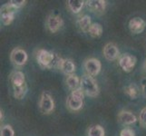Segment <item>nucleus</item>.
Wrapping results in <instances>:
<instances>
[{"mask_svg":"<svg viewBox=\"0 0 146 136\" xmlns=\"http://www.w3.org/2000/svg\"><path fill=\"white\" fill-rule=\"evenodd\" d=\"M36 61L42 68H60L62 58L57 57L54 54L44 49H40L36 53Z\"/></svg>","mask_w":146,"mask_h":136,"instance_id":"1","label":"nucleus"},{"mask_svg":"<svg viewBox=\"0 0 146 136\" xmlns=\"http://www.w3.org/2000/svg\"><path fill=\"white\" fill-rule=\"evenodd\" d=\"M80 88L83 92L90 97H95L99 94V87L96 81L93 76L89 74H84L81 78V84Z\"/></svg>","mask_w":146,"mask_h":136,"instance_id":"2","label":"nucleus"},{"mask_svg":"<svg viewBox=\"0 0 146 136\" xmlns=\"http://www.w3.org/2000/svg\"><path fill=\"white\" fill-rule=\"evenodd\" d=\"M17 9L13 7L9 3L4 5L0 9V17H1V22L5 26H9L13 22L16 16Z\"/></svg>","mask_w":146,"mask_h":136,"instance_id":"3","label":"nucleus"},{"mask_svg":"<svg viewBox=\"0 0 146 136\" xmlns=\"http://www.w3.org/2000/svg\"><path fill=\"white\" fill-rule=\"evenodd\" d=\"M40 111L44 114H49L54 109V102L52 96L46 92H43L39 102Z\"/></svg>","mask_w":146,"mask_h":136,"instance_id":"4","label":"nucleus"},{"mask_svg":"<svg viewBox=\"0 0 146 136\" xmlns=\"http://www.w3.org/2000/svg\"><path fill=\"white\" fill-rule=\"evenodd\" d=\"M27 54L21 48H15L10 54V59L12 63L17 66H22L27 61Z\"/></svg>","mask_w":146,"mask_h":136,"instance_id":"5","label":"nucleus"},{"mask_svg":"<svg viewBox=\"0 0 146 136\" xmlns=\"http://www.w3.org/2000/svg\"><path fill=\"white\" fill-rule=\"evenodd\" d=\"M119 64L124 72H131L136 64V58L133 55L124 54L119 58Z\"/></svg>","mask_w":146,"mask_h":136,"instance_id":"6","label":"nucleus"},{"mask_svg":"<svg viewBox=\"0 0 146 136\" xmlns=\"http://www.w3.org/2000/svg\"><path fill=\"white\" fill-rule=\"evenodd\" d=\"M84 68L89 75L95 76L100 73L101 69H102V64L96 58H90L85 61Z\"/></svg>","mask_w":146,"mask_h":136,"instance_id":"7","label":"nucleus"},{"mask_svg":"<svg viewBox=\"0 0 146 136\" xmlns=\"http://www.w3.org/2000/svg\"><path fill=\"white\" fill-rule=\"evenodd\" d=\"M63 24H64V21L61 18V17L57 16V15H54V14L50 15L46 21V25H47L49 31H51L52 33L57 32L63 26Z\"/></svg>","mask_w":146,"mask_h":136,"instance_id":"8","label":"nucleus"},{"mask_svg":"<svg viewBox=\"0 0 146 136\" xmlns=\"http://www.w3.org/2000/svg\"><path fill=\"white\" fill-rule=\"evenodd\" d=\"M146 27L145 21L141 17H133L129 21V29L133 34H141Z\"/></svg>","mask_w":146,"mask_h":136,"instance_id":"9","label":"nucleus"},{"mask_svg":"<svg viewBox=\"0 0 146 136\" xmlns=\"http://www.w3.org/2000/svg\"><path fill=\"white\" fill-rule=\"evenodd\" d=\"M104 54L109 61H113L119 56V49L113 43H108L104 47Z\"/></svg>","mask_w":146,"mask_h":136,"instance_id":"10","label":"nucleus"},{"mask_svg":"<svg viewBox=\"0 0 146 136\" xmlns=\"http://www.w3.org/2000/svg\"><path fill=\"white\" fill-rule=\"evenodd\" d=\"M136 121V116L129 111H122L118 114V122L123 125H131L134 123Z\"/></svg>","mask_w":146,"mask_h":136,"instance_id":"11","label":"nucleus"},{"mask_svg":"<svg viewBox=\"0 0 146 136\" xmlns=\"http://www.w3.org/2000/svg\"><path fill=\"white\" fill-rule=\"evenodd\" d=\"M87 7L91 10L92 12L96 14H102L104 12L106 3L104 0H90L86 2Z\"/></svg>","mask_w":146,"mask_h":136,"instance_id":"12","label":"nucleus"},{"mask_svg":"<svg viewBox=\"0 0 146 136\" xmlns=\"http://www.w3.org/2000/svg\"><path fill=\"white\" fill-rule=\"evenodd\" d=\"M10 81L12 84V87H20L23 85L27 84L26 83V78H25V74L21 71H16L14 72L11 76H10Z\"/></svg>","mask_w":146,"mask_h":136,"instance_id":"13","label":"nucleus"},{"mask_svg":"<svg viewBox=\"0 0 146 136\" xmlns=\"http://www.w3.org/2000/svg\"><path fill=\"white\" fill-rule=\"evenodd\" d=\"M67 107L72 111H78L83 107V99H80L73 94H70L66 100Z\"/></svg>","mask_w":146,"mask_h":136,"instance_id":"14","label":"nucleus"},{"mask_svg":"<svg viewBox=\"0 0 146 136\" xmlns=\"http://www.w3.org/2000/svg\"><path fill=\"white\" fill-rule=\"evenodd\" d=\"M61 71L65 74H73V73L75 70V65L71 59H62L60 68Z\"/></svg>","mask_w":146,"mask_h":136,"instance_id":"15","label":"nucleus"},{"mask_svg":"<svg viewBox=\"0 0 146 136\" xmlns=\"http://www.w3.org/2000/svg\"><path fill=\"white\" fill-rule=\"evenodd\" d=\"M65 82H66L67 86L70 89H71L72 91H74V90L80 88V84H81V79H79V77L77 76V75H75V74H73L67 75Z\"/></svg>","mask_w":146,"mask_h":136,"instance_id":"16","label":"nucleus"},{"mask_svg":"<svg viewBox=\"0 0 146 136\" xmlns=\"http://www.w3.org/2000/svg\"><path fill=\"white\" fill-rule=\"evenodd\" d=\"M77 26L78 27L84 32H88V30L90 27L92 26V22H91V17L87 15H84V16L81 17L77 20Z\"/></svg>","mask_w":146,"mask_h":136,"instance_id":"17","label":"nucleus"},{"mask_svg":"<svg viewBox=\"0 0 146 136\" xmlns=\"http://www.w3.org/2000/svg\"><path fill=\"white\" fill-rule=\"evenodd\" d=\"M124 93L126 94L131 99H136L140 95L139 87L135 84H131L124 87Z\"/></svg>","mask_w":146,"mask_h":136,"instance_id":"18","label":"nucleus"},{"mask_svg":"<svg viewBox=\"0 0 146 136\" xmlns=\"http://www.w3.org/2000/svg\"><path fill=\"white\" fill-rule=\"evenodd\" d=\"M84 1H83V0H69V1H67V5L70 10L74 14H77L81 11V9L84 7Z\"/></svg>","mask_w":146,"mask_h":136,"instance_id":"19","label":"nucleus"},{"mask_svg":"<svg viewBox=\"0 0 146 136\" xmlns=\"http://www.w3.org/2000/svg\"><path fill=\"white\" fill-rule=\"evenodd\" d=\"M88 33L92 37L97 38V37L102 36L103 27L101 26L99 23H94V24H92V26L90 27V28L88 30Z\"/></svg>","mask_w":146,"mask_h":136,"instance_id":"20","label":"nucleus"},{"mask_svg":"<svg viewBox=\"0 0 146 136\" xmlns=\"http://www.w3.org/2000/svg\"><path fill=\"white\" fill-rule=\"evenodd\" d=\"M13 92H14L15 98L18 99V100H21L26 96V94L27 93V85L25 84V85H23V86L13 88Z\"/></svg>","mask_w":146,"mask_h":136,"instance_id":"21","label":"nucleus"},{"mask_svg":"<svg viewBox=\"0 0 146 136\" xmlns=\"http://www.w3.org/2000/svg\"><path fill=\"white\" fill-rule=\"evenodd\" d=\"M88 136H104V129L101 125H94L88 130Z\"/></svg>","mask_w":146,"mask_h":136,"instance_id":"22","label":"nucleus"},{"mask_svg":"<svg viewBox=\"0 0 146 136\" xmlns=\"http://www.w3.org/2000/svg\"><path fill=\"white\" fill-rule=\"evenodd\" d=\"M1 136H14L15 135V132L12 128V126L10 125H5L1 128Z\"/></svg>","mask_w":146,"mask_h":136,"instance_id":"23","label":"nucleus"},{"mask_svg":"<svg viewBox=\"0 0 146 136\" xmlns=\"http://www.w3.org/2000/svg\"><path fill=\"white\" fill-rule=\"evenodd\" d=\"M9 4L16 9H18L20 7H24L25 5L27 4V1L26 0H11V1L9 2Z\"/></svg>","mask_w":146,"mask_h":136,"instance_id":"24","label":"nucleus"},{"mask_svg":"<svg viewBox=\"0 0 146 136\" xmlns=\"http://www.w3.org/2000/svg\"><path fill=\"white\" fill-rule=\"evenodd\" d=\"M139 120H140V123L143 126L146 127V107L143 108L140 113V116H139Z\"/></svg>","mask_w":146,"mask_h":136,"instance_id":"25","label":"nucleus"},{"mask_svg":"<svg viewBox=\"0 0 146 136\" xmlns=\"http://www.w3.org/2000/svg\"><path fill=\"white\" fill-rule=\"evenodd\" d=\"M120 136H135V134L132 129L125 128V129L122 130V132L120 133Z\"/></svg>","mask_w":146,"mask_h":136,"instance_id":"26","label":"nucleus"},{"mask_svg":"<svg viewBox=\"0 0 146 136\" xmlns=\"http://www.w3.org/2000/svg\"><path fill=\"white\" fill-rule=\"evenodd\" d=\"M141 84H142V90H143V93L144 94V96L146 97V78L143 79L142 82H141Z\"/></svg>","mask_w":146,"mask_h":136,"instance_id":"27","label":"nucleus"},{"mask_svg":"<svg viewBox=\"0 0 146 136\" xmlns=\"http://www.w3.org/2000/svg\"><path fill=\"white\" fill-rule=\"evenodd\" d=\"M143 69H144V71L146 73V60L144 61V64H143Z\"/></svg>","mask_w":146,"mask_h":136,"instance_id":"28","label":"nucleus"},{"mask_svg":"<svg viewBox=\"0 0 146 136\" xmlns=\"http://www.w3.org/2000/svg\"><path fill=\"white\" fill-rule=\"evenodd\" d=\"M3 114H4L3 113V111L1 110V121H3Z\"/></svg>","mask_w":146,"mask_h":136,"instance_id":"29","label":"nucleus"}]
</instances>
